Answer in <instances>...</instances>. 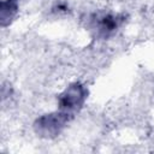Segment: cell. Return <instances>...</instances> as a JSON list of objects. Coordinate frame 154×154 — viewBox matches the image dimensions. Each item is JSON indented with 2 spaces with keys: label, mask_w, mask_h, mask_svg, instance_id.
Listing matches in <instances>:
<instances>
[{
  "label": "cell",
  "mask_w": 154,
  "mask_h": 154,
  "mask_svg": "<svg viewBox=\"0 0 154 154\" xmlns=\"http://www.w3.org/2000/svg\"><path fill=\"white\" fill-rule=\"evenodd\" d=\"M88 95V90L81 83H73L67 87L64 93L59 96V108L60 111L72 116L73 112L82 108Z\"/></svg>",
  "instance_id": "cell-2"
},
{
  "label": "cell",
  "mask_w": 154,
  "mask_h": 154,
  "mask_svg": "<svg viewBox=\"0 0 154 154\" xmlns=\"http://www.w3.org/2000/svg\"><path fill=\"white\" fill-rule=\"evenodd\" d=\"M71 114L65 113L63 111L53 112L49 114H45L40 117L35 124V131L37 135L42 137H54L64 129L65 124L70 120Z\"/></svg>",
  "instance_id": "cell-1"
},
{
  "label": "cell",
  "mask_w": 154,
  "mask_h": 154,
  "mask_svg": "<svg viewBox=\"0 0 154 154\" xmlns=\"http://www.w3.org/2000/svg\"><path fill=\"white\" fill-rule=\"evenodd\" d=\"M123 22V17L113 13H105L101 16H96V20H94V30L97 36L107 37L113 34Z\"/></svg>",
  "instance_id": "cell-3"
},
{
  "label": "cell",
  "mask_w": 154,
  "mask_h": 154,
  "mask_svg": "<svg viewBox=\"0 0 154 154\" xmlns=\"http://www.w3.org/2000/svg\"><path fill=\"white\" fill-rule=\"evenodd\" d=\"M18 11V0H2L0 8L1 25L6 26L14 18Z\"/></svg>",
  "instance_id": "cell-4"
}]
</instances>
